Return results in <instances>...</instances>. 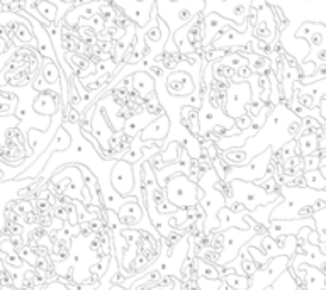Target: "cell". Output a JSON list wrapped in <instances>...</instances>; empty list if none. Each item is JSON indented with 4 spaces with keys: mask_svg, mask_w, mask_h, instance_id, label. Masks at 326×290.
<instances>
[{
    "mask_svg": "<svg viewBox=\"0 0 326 290\" xmlns=\"http://www.w3.org/2000/svg\"><path fill=\"white\" fill-rule=\"evenodd\" d=\"M36 7L39 9V10H42V12H45V15L50 20H53L55 19V14H56V7H53L51 4H48V2H42V0H37L36 2Z\"/></svg>",
    "mask_w": 326,
    "mask_h": 290,
    "instance_id": "1",
    "label": "cell"
},
{
    "mask_svg": "<svg viewBox=\"0 0 326 290\" xmlns=\"http://www.w3.org/2000/svg\"><path fill=\"white\" fill-rule=\"evenodd\" d=\"M321 172H323V175L326 177V168H323V170H321Z\"/></svg>",
    "mask_w": 326,
    "mask_h": 290,
    "instance_id": "2",
    "label": "cell"
}]
</instances>
